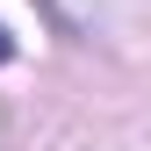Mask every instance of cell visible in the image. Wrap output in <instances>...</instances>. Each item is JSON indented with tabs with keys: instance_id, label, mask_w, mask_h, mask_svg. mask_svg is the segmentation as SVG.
<instances>
[{
	"instance_id": "6da1fadb",
	"label": "cell",
	"mask_w": 151,
	"mask_h": 151,
	"mask_svg": "<svg viewBox=\"0 0 151 151\" xmlns=\"http://www.w3.org/2000/svg\"><path fill=\"white\" fill-rule=\"evenodd\" d=\"M7 58H14V43H7V29H0V65H7Z\"/></svg>"
}]
</instances>
